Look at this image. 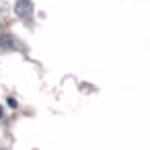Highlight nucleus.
Instances as JSON below:
<instances>
[]
</instances>
